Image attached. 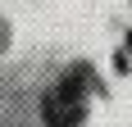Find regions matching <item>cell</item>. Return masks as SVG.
Here are the masks:
<instances>
[{
	"label": "cell",
	"mask_w": 132,
	"mask_h": 127,
	"mask_svg": "<svg viewBox=\"0 0 132 127\" xmlns=\"http://www.w3.org/2000/svg\"><path fill=\"white\" fill-rule=\"evenodd\" d=\"M87 73H68L59 77L50 91H46V100H41V118H46V127H78L82 114H87Z\"/></svg>",
	"instance_id": "obj_1"
}]
</instances>
